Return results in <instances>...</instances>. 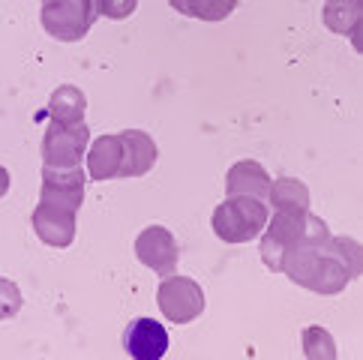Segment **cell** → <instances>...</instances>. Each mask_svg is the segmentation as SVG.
<instances>
[{"label": "cell", "instance_id": "obj_2", "mask_svg": "<svg viewBox=\"0 0 363 360\" xmlns=\"http://www.w3.org/2000/svg\"><path fill=\"white\" fill-rule=\"evenodd\" d=\"M270 220L267 201L250 198V196H228L223 204H216L211 216L213 235L225 243H250L258 240Z\"/></svg>", "mask_w": 363, "mask_h": 360}, {"label": "cell", "instance_id": "obj_16", "mask_svg": "<svg viewBox=\"0 0 363 360\" xmlns=\"http://www.w3.org/2000/svg\"><path fill=\"white\" fill-rule=\"evenodd\" d=\"M84 111H87V96L82 94L79 87H75V84L55 87V94H51V99H48L51 120L75 123V120H84Z\"/></svg>", "mask_w": 363, "mask_h": 360}, {"label": "cell", "instance_id": "obj_5", "mask_svg": "<svg viewBox=\"0 0 363 360\" xmlns=\"http://www.w3.org/2000/svg\"><path fill=\"white\" fill-rule=\"evenodd\" d=\"M157 303L160 313L172 321V325H189L204 313V291L196 279L168 274L162 276L157 288Z\"/></svg>", "mask_w": 363, "mask_h": 360}, {"label": "cell", "instance_id": "obj_6", "mask_svg": "<svg viewBox=\"0 0 363 360\" xmlns=\"http://www.w3.org/2000/svg\"><path fill=\"white\" fill-rule=\"evenodd\" d=\"M306 213H289V210H274V213H270L264 231L258 235V237H262V240H258V243H262V261L267 264V270L282 274V255L289 252L297 243V237L303 235Z\"/></svg>", "mask_w": 363, "mask_h": 360}, {"label": "cell", "instance_id": "obj_15", "mask_svg": "<svg viewBox=\"0 0 363 360\" xmlns=\"http://www.w3.org/2000/svg\"><path fill=\"white\" fill-rule=\"evenodd\" d=\"M267 201L274 210L306 213L309 210V189H306V184H301V180H294V177H279V180H270Z\"/></svg>", "mask_w": 363, "mask_h": 360}, {"label": "cell", "instance_id": "obj_13", "mask_svg": "<svg viewBox=\"0 0 363 360\" xmlns=\"http://www.w3.org/2000/svg\"><path fill=\"white\" fill-rule=\"evenodd\" d=\"M84 159H87V177H94V180L121 177V165H123L121 135H99V138H94Z\"/></svg>", "mask_w": 363, "mask_h": 360}, {"label": "cell", "instance_id": "obj_8", "mask_svg": "<svg viewBox=\"0 0 363 360\" xmlns=\"http://www.w3.org/2000/svg\"><path fill=\"white\" fill-rule=\"evenodd\" d=\"M135 255H138L141 264H147L153 270V274L168 276L177 270L180 249H177L174 235L165 225H147L135 237Z\"/></svg>", "mask_w": 363, "mask_h": 360}, {"label": "cell", "instance_id": "obj_17", "mask_svg": "<svg viewBox=\"0 0 363 360\" xmlns=\"http://www.w3.org/2000/svg\"><path fill=\"white\" fill-rule=\"evenodd\" d=\"M168 4L180 16H189L199 21H223L238 9V0H168Z\"/></svg>", "mask_w": 363, "mask_h": 360}, {"label": "cell", "instance_id": "obj_3", "mask_svg": "<svg viewBox=\"0 0 363 360\" xmlns=\"http://www.w3.org/2000/svg\"><path fill=\"white\" fill-rule=\"evenodd\" d=\"M99 18L96 0H43L40 21L48 36L60 43H79Z\"/></svg>", "mask_w": 363, "mask_h": 360}, {"label": "cell", "instance_id": "obj_21", "mask_svg": "<svg viewBox=\"0 0 363 360\" xmlns=\"http://www.w3.org/2000/svg\"><path fill=\"white\" fill-rule=\"evenodd\" d=\"M138 0H96V12L99 16H106L111 21H123L135 12Z\"/></svg>", "mask_w": 363, "mask_h": 360}, {"label": "cell", "instance_id": "obj_14", "mask_svg": "<svg viewBox=\"0 0 363 360\" xmlns=\"http://www.w3.org/2000/svg\"><path fill=\"white\" fill-rule=\"evenodd\" d=\"M324 28L330 33L348 36L360 51V21H363V0H328L324 4Z\"/></svg>", "mask_w": 363, "mask_h": 360}, {"label": "cell", "instance_id": "obj_9", "mask_svg": "<svg viewBox=\"0 0 363 360\" xmlns=\"http://www.w3.org/2000/svg\"><path fill=\"white\" fill-rule=\"evenodd\" d=\"M30 223H33L36 237H40L45 247H55V249L72 247V240H75V210L40 201L33 216H30Z\"/></svg>", "mask_w": 363, "mask_h": 360}, {"label": "cell", "instance_id": "obj_12", "mask_svg": "<svg viewBox=\"0 0 363 360\" xmlns=\"http://www.w3.org/2000/svg\"><path fill=\"white\" fill-rule=\"evenodd\" d=\"M225 192L228 196H250V198H262L267 201L270 192V174L262 162L255 159H240L228 169L225 174Z\"/></svg>", "mask_w": 363, "mask_h": 360}, {"label": "cell", "instance_id": "obj_7", "mask_svg": "<svg viewBox=\"0 0 363 360\" xmlns=\"http://www.w3.org/2000/svg\"><path fill=\"white\" fill-rule=\"evenodd\" d=\"M84 184H87V171L82 165L63 169V165H43V192L40 201L57 204V208L75 210L84 204Z\"/></svg>", "mask_w": 363, "mask_h": 360}, {"label": "cell", "instance_id": "obj_19", "mask_svg": "<svg viewBox=\"0 0 363 360\" xmlns=\"http://www.w3.org/2000/svg\"><path fill=\"white\" fill-rule=\"evenodd\" d=\"M21 303H24L21 300V288L12 279L0 276V321L16 318L21 313Z\"/></svg>", "mask_w": 363, "mask_h": 360}, {"label": "cell", "instance_id": "obj_18", "mask_svg": "<svg viewBox=\"0 0 363 360\" xmlns=\"http://www.w3.org/2000/svg\"><path fill=\"white\" fill-rule=\"evenodd\" d=\"M301 339H303V354L309 360H333L336 357V342L324 327H315V325L303 327Z\"/></svg>", "mask_w": 363, "mask_h": 360}, {"label": "cell", "instance_id": "obj_22", "mask_svg": "<svg viewBox=\"0 0 363 360\" xmlns=\"http://www.w3.org/2000/svg\"><path fill=\"white\" fill-rule=\"evenodd\" d=\"M6 192H9V171L0 165V198H4Z\"/></svg>", "mask_w": 363, "mask_h": 360}, {"label": "cell", "instance_id": "obj_4", "mask_svg": "<svg viewBox=\"0 0 363 360\" xmlns=\"http://www.w3.org/2000/svg\"><path fill=\"white\" fill-rule=\"evenodd\" d=\"M90 147V130L84 120L75 123H63V120H51L45 138H43V165H82Z\"/></svg>", "mask_w": 363, "mask_h": 360}, {"label": "cell", "instance_id": "obj_11", "mask_svg": "<svg viewBox=\"0 0 363 360\" xmlns=\"http://www.w3.org/2000/svg\"><path fill=\"white\" fill-rule=\"evenodd\" d=\"M121 145H123V165H121V177H145L153 165H157V141L141 130H123L121 133Z\"/></svg>", "mask_w": 363, "mask_h": 360}, {"label": "cell", "instance_id": "obj_10", "mask_svg": "<svg viewBox=\"0 0 363 360\" xmlns=\"http://www.w3.org/2000/svg\"><path fill=\"white\" fill-rule=\"evenodd\" d=\"M168 345H172L168 330L157 318H135V321H129L123 330V349L135 360H160V357H165Z\"/></svg>", "mask_w": 363, "mask_h": 360}, {"label": "cell", "instance_id": "obj_1", "mask_svg": "<svg viewBox=\"0 0 363 360\" xmlns=\"http://www.w3.org/2000/svg\"><path fill=\"white\" fill-rule=\"evenodd\" d=\"M282 274L315 294H340L352 282V270L342 259L340 243L313 210L306 213L303 235L282 255Z\"/></svg>", "mask_w": 363, "mask_h": 360}, {"label": "cell", "instance_id": "obj_20", "mask_svg": "<svg viewBox=\"0 0 363 360\" xmlns=\"http://www.w3.org/2000/svg\"><path fill=\"white\" fill-rule=\"evenodd\" d=\"M336 243H340L342 259H345L348 270H352V279H360V274H363V249H360V243L352 240V237H336Z\"/></svg>", "mask_w": 363, "mask_h": 360}]
</instances>
